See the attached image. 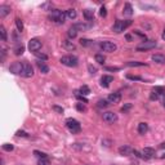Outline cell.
<instances>
[{"mask_svg": "<svg viewBox=\"0 0 165 165\" xmlns=\"http://www.w3.org/2000/svg\"><path fill=\"white\" fill-rule=\"evenodd\" d=\"M130 25H132V21H130V19H126V21L118 19V21L114 23V26H112V31L116 32V34H120V32L125 31Z\"/></svg>", "mask_w": 165, "mask_h": 165, "instance_id": "obj_1", "label": "cell"}, {"mask_svg": "<svg viewBox=\"0 0 165 165\" xmlns=\"http://www.w3.org/2000/svg\"><path fill=\"white\" fill-rule=\"evenodd\" d=\"M49 18H51L53 22H56V23L61 25V23H63V22H65L66 13L62 12V10H59V9H54V10H52V13H51V16H49Z\"/></svg>", "mask_w": 165, "mask_h": 165, "instance_id": "obj_2", "label": "cell"}, {"mask_svg": "<svg viewBox=\"0 0 165 165\" xmlns=\"http://www.w3.org/2000/svg\"><path fill=\"white\" fill-rule=\"evenodd\" d=\"M66 126H67V129L71 132V133H79L81 130V125L78 120H75L72 118H70L66 120Z\"/></svg>", "mask_w": 165, "mask_h": 165, "instance_id": "obj_3", "label": "cell"}, {"mask_svg": "<svg viewBox=\"0 0 165 165\" xmlns=\"http://www.w3.org/2000/svg\"><path fill=\"white\" fill-rule=\"evenodd\" d=\"M61 63L67 66V67H75V66H78L79 59L75 56H63L61 58Z\"/></svg>", "mask_w": 165, "mask_h": 165, "instance_id": "obj_4", "label": "cell"}, {"mask_svg": "<svg viewBox=\"0 0 165 165\" xmlns=\"http://www.w3.org/2000/svg\"><path fill=\"white\" fill-rule=\"evenodd\" d=\"M156 45H157V43L155 40H146V41H143L142 44H139V45L135 49L138 52H143V51H148V49H153Z\"/></svg>", "mask_w": 165, "mask_h": 165, "instance_id": "obj_5", "label": "cell"}, {"mask_svg": "<svg viewBox=\"0 0 165 165\" xmlns=\"http://www.w3.org/2000/svg\"><path fill=\"white\" fill-rule=\"evenodd\" d=\"M100 47H101V49L103 52H107V53H112V52H115L118 49L116 44L112 43V41H102L100 44Z\"/></svg>", "mask_w": 165, "mask_h": 165, "instance_id": "obj_6", "label": "cell"}, {"mask_svg": "<svg viewBox=\"0 0 165 165\" xmlns=\"http://www.w3.org/2000/svg\"><path fill=\"white\" fill-rule=\"evenodd\" d=\"M103 121L107 124H114L115 121H118V115L111 111L103 112Z\"/></svg>", "mask_w": 165, "mask_h": 165, "instance_id": "obj_7", "label": "cell"}, {"mask_svg": "<svg viewBox=\"0 0 165 165\" xmlns=\"http://www.w3.org/2000/svg\"><path fill=\"white\" fill-rule=\"evenodd\" d=\"M29 49H30L31 52L37 53L41 49V41L39 39H31L29 41Z\"/></svg>", "mask_w": 165, "mask_h": 165, "instance_id": "obj_8", "label": "cell"}, {"mask_svg": "<svg viewBox=\"0 0 165 165\" xmlns=\"http://www.w3.org/2000/svg\"><path fill=\"white\" fill-rule=\"evenodd\" d=\"M23 78H32V75H34V68H32V66L30 63H23V70H22V74H21Z\"/></svg>", "mask_w": 165, "mask_h": 165, "instance_id": "obj_9", "label": "cell"}, {"mask_svg": "<svg viewBox=\"0 0 165 165\" xmlns=\"http://www.w3.org/2000/svg\"><path fill=\"white\" fill-rule=\"evenodd\" d=\"M10 72H13L16 75L22 74V70H23V63L22 62H14L13 65H10Z\"/></svg>", "mask_w": 165, "mask_h": 165, "instance_id": "obj_10", "label": "cell"}, {"mask_svg": "<svg viewBox=\"0 0 165 165\" xmlns=\"http://www.w3.org/2000/svg\"><path fill=\"white\" fill-rule=\"evenodd\" d=\"M107 101H108V103H112V104H115V103H119L120 101H121V94H120L119 92L111 93V94L108 96Z\"/></svg>", "mask_w": 165, "mask_h": 165, "instance_id": "obj_11", "label": "cell"}, {"mask_svg": "<svg viewBox=\"0 0 165 165\" xmlns=\"http://www.w3.org/2000/svg\"><path fill=\"white\" fill-rule=\"evenodd\" d=\"M114 81V78L112 76H110V75H103L102 78H101V85L103 88H108L110 84Z\"/></svg>", "mask_w": 165, "mask_h": 165, "instance_id": "obj_12", "label": "cell"}, {"mask_svg": "<svg viewBox=\"0 0 165 165\" xmlns=\"http://www.w3.org/2000/svg\"><path fill=\"white\" fill-rule=\"evenodd\" d=\"M134 151L133 150H132V147H129V146H121V147H120L119 148V153H120V155H123V156H129L130 155V153H133Z\"/></svg>", "mask_w": 165, "mask_h": 165, "instance_id": "obj_13", "label": "cell"}, {"mask_svg": "<svg viewBox=\"0 0 165 165\" xmlns=\"http://www.w3.org/2000/svg\"><path fill=\"white\" fill-rule=\"evenodd\" d=\"M142 156L145 159H151L155 156V150L153 148H150V147H146L143 151H142Z\"/></svg>", "mask_w": 165, "mask_h": 165, "instance_id": "obj_14", "label": "cell"}, {"mask_svg": "<svg viewBox=\"0 0 165 165\" xmlns=\"http://www.w3.org/2000/svg\"><path fill=\"white\" fill-rule=\"evenodd\" d=\"M82 14H84V17H85L86 21H94V10L85 9L84 12H82Z\"/></svg>", "mask_w": 165, "mask_h": 165, "instance_id": "obj_15", "label": "cell"}, {"mask_svg": "<svg viewBox=\"0 0 165 165\" xmlns=\"http://www.w3.org/2000/svg\"><path fill=\"white\" fill-rule=\"evenodd\" d=\"M152 61L156 62L159 65H164L165 63V56H163V54H155V56H152Z\"/></svg>", "mask_w": 165, "mask_h": 165, "instance_id": "obj_16", "label": "cell"}, {"mask_svg": "<svg viewBox=\"0 0 165 165\" xmlns=\"http://www.w3.org/2000/svg\"><path fill=\"white\" fill-rule=\"evenodd\" d=\"M66 17H67L68 19H75L76 17H78V13H76L75 9H67L66 10Z\"/></svg>", "mask_w": 165, "mask_h": 165, "instance_id": "obj_17", "label": "cell"}, {"mask_svg": "<svg viewBox=\"0 0 165 165\" xmlns=\"http://www.w3.org/2000/svg\"><path fill=\"white\" fill-rule=\"evenodd\" d=\"M148 130V125L146 123H139L138 124V133L139 134H146Z\"/></svg>", "mask_w": 165, "mask_h": 165, "instance_id": "obj_18", "label": "cell"}, {"mask_svg": "<svg viewBox=\"0 0 165 165\" xmlns=\"http://www.w3.org/2000/svg\"><path fill=\"white\" fill-rule=\"evenodd\" d=\"M9 12H10V8L8 5H2V7H0V17L2 18H4Z\"/></svg>", "mask_w": 165, "mask_h": 165, "instance_id": "obj_19", "label": "cell"}, {"mask_svg": "<svg viewBox=\"0 0 165 165\" xmlns=\"http://www.w3.org/2000/svg\"><path fill=\"white\" fill-rule=\"evenodd\" d=\"M74 29H76V30H81V31H84V30H88V29H90V25H85V23H81V22H80V23H75L74 26Z\"/></svg>", "mask_w": 165, "mask_h": 165, "instance_id": "obj_20", "label": "cell"}, {"mask_svg": "<svg viewBox=\"0 0 165 165\" xmlns=\"http://www.w3.org/2000/svg\"><path fill=\"white\" fill-rule=\"evenodd\" d=\"M124 14L125 16H132L133 14V8H132V5L129 3H126L124 5Z\"/></svg>", "mask_w": 165, "mask_h": 165, "instance_id": "obj_21", "label": "cell"}, {"mask_svg": "<svg viewBox=\"0 0 165 165\" xmlns=\"http://www.w3.org/2000/svg\"><path fill=\"white\" fill-rule=\"evenodd\" d=\"M63 47H65V49H67V51H74L75 44L72 41H70V40H65L63 41Z\"/></svg>", "mask_w": 165, "mask_h": 165, "instance_id": "obj_22", "label": "cell"}, {"mask_svg": "<svg viewBox=\"0 0 165 165\" xmlns=\"http://www.w3.org/2000/svg\"><path fill=\"white\" fill-rule=\"evenodd\" d=\"M23 52H25V47L22 45V44H18V45L14 48V54L16 56H21V54H23Z\"/></svg>", "mask_w": 165, "mask_h": 165, "instance_id": "obj_23", "label": "cell"}, {"mask_svg": "<svg viewBox=\"0 0 165 165\" xmlns=\"http://www.w3.org/2000/svg\"><path fill=\"white\" fill-rule=\"evenodd\" d=\"M37 65H39V70L41 71L43 74H48L49 72V67L45 65V63H43V62H37Z\"/></svg>", "mask_w": 165, "mask_h": 165, "instance_id": "obj_24", "label": "cell"}, {"mask_svg": "<svg viewBox=\"0 0 165 165\" xmlns=\"http://www.w3.org/2000/svg\"><path fill=\"white\" fill-rule=\"evenodd\" d=\"M67 35H68L70 39H74V37L78 36V30L74 29V27H70V30H68V32H67Z\"/></svg>", "mask_w": 165, "mask_h": 165, "instance_id": "obj_25", "label": "cell"}, {"mask_svg": "<svg viewBox=\"0 0 165 165\" xmlns=\"http://www.w3.org/2000/svg\"><path fill=\"white\" fill-rule=\"evenodd\" d=\"M126 65H128L129 67H142V66H147L143 62H128Z\"/></svg>", "mask_w": 165, "mask_h": 165, "instance_id": "obj_26", "label": "cell"}, {"mask_svg": "<svg viewBox=\"0 0 165 165\" xmlns=\"http://www.w3.org/2000/svg\"><path fill=\"white\" fill-rule=\"evenodd\" d=\"M16 26H17V30L19 32L23 31V22H22L19 18H16Z\"/></svg>", "mask_w": 165, "mask_h": 165, "instance_id": "obj_27", "label": "cell"}, {"mask_svg": "<svg viewBox=\"0 0 165 165\" xmlns=\"http://www.w3.org/2000/svg\"><path fill=\"white\" fill-rule=\"evenodd\" d=\"M153 90H156L157 92V94L159 96H163V97H165V88H163V86H155L153 88Z\"/></svg>", "mask_w": 165, "mask_h": 165, "instance_id": "obj_28", "label": "cell"}, {"mask_svg": "<svg viewBox=\"0 0 165 165\" xmlns=\"http://www.w3.org/2000/svg\"><path fill=\"white\" fill-rule=\"evenodd\" d=\"M80 93L82 96H88L90 93V89H89V86H86V85H82L81 88H80Z\"/></svg>", "mask_w": 165, "mask_h": 165, "instance_id": "obj_29", "label": "cell"}, {"mask_svg": "<svg viewBox=\"0 0 165 165\" xmlns=\"http://www.w3.org/2000/svg\"><path fill=\"white\" fill-rule=\"evenodd\" d=\"M0 34H2V40L7 41V30L4 26H0Z\"/></svg>", "mask_w": 165, "mask_h": 165, "instance_id": "obj_30", "label": "cell"}, {"mask_svg": "<svg viewBox=\"0 0 165 165\" xmlns=\"http://www.w3.org/2000/svg\"><path fill=\"white\" fill-rule=\"evenodd\" d=\"M159 98H160V96H159V94H157V92L152 89V92H151V94H150V100H151V101H157V100H159Z\"/></svg>", "mask_w": 165, "mask_h": 165, "instance_id": "obj_31", "label": "cell"}, {"mask_svg": "<svg viewBox=\"0 0 165 165\" xmlns=\"http://www.w3.org/2000/svg\"><path fill=\"white\" fill-rule=\"evenodd\" d=\"M96 61L98 62V63H101V65H103L104 63V61H106V58H104L103 56H102V54H96Z\"/></svg>", "mask_w": 165, "mask_h": 165, "instance_id": "obj_32", "label": "cell"}, {"mask_svg": "<svg viewBox=\"0 0 165 165\" xmlns=\"http://www.w3.org/2000/svg\"><path fill=\"white\" fill-rule=\"evenodd\" d=\"M13 145H9V143H5V145H3V150L4 151H8V152H10V151H13Z\"/></svg>", "mask_w": 165, "mask_h": 165, "instance_id": "obj_33", "label": "cell"}, {"mask_svg": "<svg viewBox=\"0 0 165 165\" xmlns=\"http://www.w3.org/2000/svg\"><path fill=\"white\" fill-rule=\"evenodd\" d=\"M108 101H106V100H100L98 101V107H106V106H108Z\"/></svg>", "mask_w": 165, "mask_h": 165, "instance_id": "obj_34", "label": "cell"}, {"mask_svg": "<svg viewBox=\"0 0 165 165\" xmlns=\"http://www.w3.org/2000/svg\"><path fill=\"white\" fill-rule=\"evenodd\" d=\"M75 96H76V97H78V98H79V100H80V101H82V102H84V103H86V102H88V100H86V98H85L84 96H82V94H80V93H79V92H75Z\"/></svg>", "mask_w": 165, "mask_h": 165, "instance_id": "obj_35", "label": "cell"}, {"mask_svg": "<svg viewBox=\"0 0 165 165\" xmlns=\"http://www.w3.org/2000/svg\"><path fill=\"white\" fill-rule=\"evenodd\" d=\"M80 44H81V45H84V47H88V45H90V44H92V40H89V39H81Z\"/></svg>", "mask_w": 165, "mask_h": 165, "instance_id": "obj_36", "label": "cell"}, {"mask_svg": "<svg viewBox=\"0 0 165 165\" xmlns=\"http://www.w3.org/2000/svg\"><path fill=\"white\" fill-rule=\"evenodd\" d=\"M34 153L37 156V157H40V159H47V153H44V152H40V151H34Z\"/></svg>", "mask_w": 165, "mask_h": 165, "instance_id": "obj_37", "label": "cell"}, {"mask_svg": "<svg viewBox=\"0 0 165 165\" xmlns=\"http://www.w3.org/2000/svg\"><path fill=\"white\" fill-rule=\"evenodd\" d=\"M100 14H101V17H106V16H107V9H106V7H101Z\"/></svg>", "mask_w": 165, "mask_h": 165, "instance_id": "obj_38", "label": "cell"}, {"mask_svg": "<svg viewBox=\"0 0 165 165\" xmlns=\"http://www.w3.org/2000/svg\"><path fill=\"white\" fill-rule=\"evenodd\" d=\"M76 110L78 111H85V106L82 103H76Z\"/></svg>", "mask_w": 165, "mask_h": 165, "instance_id": "obj_39", "label": "cell"}, {"mask_svg": "<svg viewBox=\"0 0 165 165\" xmlns=\"http://www.w3.org/2000/svg\"><path fill=\"white\" fill-rule=\"evenodd\" d=\"M37 165H49V161L47 160V159H40L39 163H37Z\"/></svg>", "mask_w": 165, "mask_h": 165, "instance_id": "obj_40", "label": "cell"}, {"mask_svg": "<svg viewBox=\"0 0 165 165\" xmlns=\"http://www.w3.org/2000/svg\"><path fill=\"white\" fill-rule=\"evenodd\" d=\"M88 70L90 71V74H96V72H97V68H96V67H93L92 65H89V66H88Z\"/></svg>", "mask_w": 165, "mask_h": 165, "instance_id": "obj_41", "label": "cell"}, {"mask_svg": "<svg viewBox=\"0 0 165 165\" xmlns=\"http://www.w3.org/2000/svg\"><path fill=\"white\" fill-rule=\"evenodd\" d=\"M53 110H54V111H57L58 114H62L63 112V108L62 107H58V106H53Z\"/></svg>", "mask_w": 165, "mask_h": 165, "instance_id": "obj_42", "label": "cell"}, {"mask_svg": "<svg viewBox=\"0 0 165 165\" xmlns=\"http://www.w3.org/2000/svg\"><path fill=\"white\" fill-rule=\"evenodd\" d=\"M17 135L18 137H27V133H26L25 130H18L17 132Z\"/></svg>", "mask_w": 165, "mask_h": 165, "instance_id": "obj_43", "label": "cell"}, {"mask_svg": "<svg viewBox=\"0 0 165 165\" xmlns=\"http://www.w3.org/2000/svg\"><path fill=\"white\" fill-rule=\"evenodd\" d=\"M126 78L130 79V80H142V78H139V76H132V75H128Z\"/></svg>", "mask_w": 165, "mask_h": 165, "instance_id": "obj_44", "label": "cell"}, {"mask_svg": "<svg viewBox=\"0 0 165 165\" xmlns=\"http://www.w3.org/2000/svg\"><path fill=\"white\" fill-rule=\"evenodd\" d=\"M134 34H135V35H138V36H141V37H143V39H146V35H145V34H142V32H139L138 30H135V31H134Z\"/></svg>", "mask_w": 165, "mask_h": 165, "instance_id": "obj_45", "label": "cell"}, {"mask_svg": "<svg viewBox=\"0 0 165 165\" xmlns=\"http://www.w3.org/2000/svg\"><path fill=\"white\" fill-rule=\"evenodd\" d=\"M35 54H36V56H37V58H43V59H47V56H45V54H43V53L40 54L39 52H37V53H35Z\"/></svg>", "mask_w": 165, "mask_h": 165, "instance_id": "obj_46", "label": "cell"}, {"mask_svg": "<svg viewBox=\"0 0 165 165\" xmlns=\"http://www.w3.org/2000/svg\"><path fill=\"white\" fill-rule=\"evenodd\" d=\"M129 108H130V104H126V106H124V107L121 108V111H128Z\"/></svg>", "mask_w": 165, "mask_h": 165, "instance_id": "obj_47", "label": "cell"}, {"mask_svg": "<svg viewBox=\"0 0 165 165\" xmlns=\"http://www.w3.org/2000/svg\"><path fill=\"white\" fill-rule=\"evenodd\" d=\"M106 70H108V71H116V70H119V67H107Z\"/></svg>", "mask_w": 165, "mask_h": 165, "instance_id": "obj_48", "label": "cell"}, {"mask_svg": "<svg viewBox=\"0 0 165 165\" xmlns=\"http://www.w3.org/2000/svg\"><path fill=\"white\" fill-rule=\"evenodd\" d=\"M161 36H163V39L165 40V27H164V30H163V35Z\"/></svg>", "mask_w": 165, "mask_h": 165, "instance_id": "obj_49", "label": "cell"}, {"mask_svg": "<svg viewBox=\"0 0 165 165\" xmlns=\"http://www.w3.org/2000/svg\"><path fill=\"white\" fill-rule=\"evenodd\" d=\"M160 148H165V142H163V143L160 145Z\"/></svg>", "mask_w": 165, "mask_h": 165, "instance_id": "obj_50", "label": "cell"}, {"mask_svg": "<svg viewBox=\"0 0 165 165\" xmlns=\"http://www.w3.org/2000/svg\"><path fill=\"white\" fill-rule=\"evenodd\" d=\"M163 106H164V108H165V100L163 101Z\"/></svg>", "mask_w": 165, "mask_h": 165, "instance_id": "obj_51", "label": "cell"}, {"mask_svg": "<svg viewBox=\"0 0 165 165\" xmlns=\"http://www.w3.org/2000/svg\"><path fill=\"white\" fill-rule=\"evenodd\" d=\"M161 157H165V155H163V156H161Z\"/></svg>", "mask_w": 165, "mask_h": 165, "instance_id": "obj_52", "label": "cell"}]
</instances>
